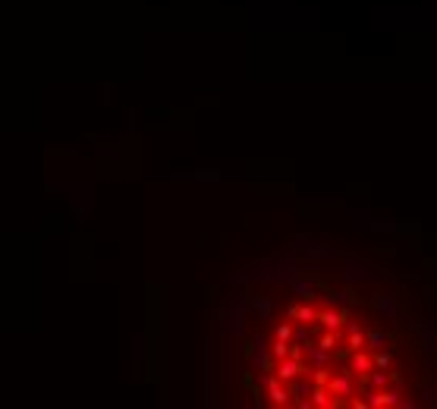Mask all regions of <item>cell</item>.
I'll list each match as a JSON object with an SVG mask.
<instances>
[{
    "mask_svg": "<svg viewBox=\"0 0 437 409\" xmlns=\"http://www.w3.org/2000/svg\"><path fill=\"white\" fill-rule=\"evenodd\" d=\"M302 371V365H299V359H289L280 365V378H296V374Z\"/></svg>",
    "mask_w": 437,
    "mask_h": 409,
    "instance_id": "6da1fadb",
    "label": "cell"
},
{
    "mask_svg": "<svg viewBox=\"0 0 437 409\" xmlns=\"http://www.w3.org/2000/svg\"><path fill=\"white\" fill-rule=\"evenodd\" d=\"M318 318L324 321V327H337L340 321H343V315H337V312H321Z\"/></svg>",
    "mask_w": 437,
    "mask_h": 409,
    "instance_id": "7a4b0ae2",
    "label": "cell"
},
{
    "mask_svg": "<svg viewBox=\"0 0 437 409\" xmlns=\"http://www.w3.org/2000/svg\"><path fill=\"white\" fill-rule=\"evenodd\" d=\"M356 368H371V362H368V356H356Z\"/></svg>",
    "mask_w": 437,
    "mask_h": 409,
    "instance_id": "277c9868",
    "label": "cell"
},
{
    "mask_svg": "<svg viewBox=\"0 0 437 409\" xmlns=\"http://www.w3.org/2000/svg\"><path fill=\"white\" fill-rule=\"evenodd\" d=\"M312 403H315V406H330L327 390H315V394H312Z\"/></svg>",
    "mask_w": 437,
    "mask_h": 409,
    "instance_id": "3957f363",
    "label": "cell"
},
{
    "mask_svg": "<svg viewBox=\"0 0 437 409\" xmlns=\"http://www.w3.org/2000/svg\"><path fill=\"white\" fill-rule=\"evenodd\" d=\"M277 337L286 340V337H289V325H280V327H277Z\"/></svg>",
    "mask_w": 437,
    "mask_h": 409,
    "instance_id": "5b68a950",
    "label": "cell"
}]
</instances>
